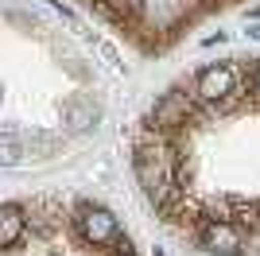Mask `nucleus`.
<instances>
[{
	"label": "nucleus",
	"instance_id": "1",
	"mask_svg": "<svg viewBox=\"0 0 260 256\" xmlns=\"http://www.w3.org/2000/svg\"><path fill=\"white\" fill-rule=\"evenodd\" d=\"M233 93H237V70H233V66H221V62L206 66L194 82V97L202 105H221V101H229Z\"/></svg>",
	"mask_w": 260,
	"mask_h": 256
},
{
	"label": "nucleus",
	"instance_id": "2",
	"mask_svg": "<svg viewBox=\"0 0 260 256\" xmlns=\"http://www.w3.org/2000/svg\"><path fill=\"white\" fill-rule=\"evenodd\" d=\"M194 101H198V97L183 93V89L167 93L163 101H155V109H152V128H159V132H175V128L190 124V120H194Z\"/></svg>",
	"mask_w": 260,
	"mask_h": 256
},
{
	"label": "nucleus",
	"instance_id": "3",
	"mask_svg": "<svg viewBox=\"0 0 260 256\" xmlns=\"http://www.w3.org/2000/svg\"><path fill=\"white\" fill-rule=\"evenodd\" d=\"M78 229H82V237H86L89 245H117L120 241V225L117 217L109 210H101V206H89V210H82V217H78Z\"/></svg>",
	"mask_w": 260,
	"mask_h": 256
},
{
	"label": "nucleus",
	"instance_id": "4",
	"mask_svg": "<svg viewBox=\"0 0 260 256\" xmlns=\"http://www.w3.org/2000/svg\"><path fill=\"white\" fill-rule=\"evenodd\" d=\"M202 248L214 252V256H237L241 252V229L233 221L210 217V221L202 225Z\"/></svg>",
	"mask_w": 260,
	"mask_h": 256
},
{
	"label": "nucleus",
	"instance_id": "5",
	"mask_svg": "<svg viewBox=\"0 0 260 256\" xmlns=\"http://www.w3.org/2000/svg\"><path fill=\"white\" fill-rule=\"evenodd\" d=\"M62 120L70 128H89L93 120H98V105L89 101V97H70L62 105Z\"/></svg>",
	"mask_w": 260,
	"mask_h": 256
},
{
	"label": "nucleus",
	"instance_id": "6",
	"mask_svg": "<svg viewBox=\"0 0 260 256\" xmlns=\"http://www.w3.org/2000/svg\"><path fill=\"white\" fill-rule=\"evenodd\" d=\"M23 237V213L20 206H0V248H12Z\"/></svg>",
	"mask_w": 260,
	"mask_h": 256
},
{
	"label": "nucleus",
	"instance_id": "7",
	"mask_svg": "<svg viewBox=\"0 0 260 256\" xmlns=\"http://www.w3.org/2000/svg\"><path fill=\"white\" fill-rule=\"evenodd\" d=\"M20 155H23V144H20V136L4 132V136H0V163H4V167H12V163H20Z\"/></svg>",
	"mask_w": 260,
	"mask_h": 256
},
{
	"label": "nucleus",
	"instance_id": "8",
	"mask_svg": "<svg viewBox=\"0 0 260 256\" xmlns=\"http://www.w3.org/2000/svg\"><path fill=\"white\" fill-rule=\"evenodd\" d=\"M249 35H252V39L260 43V23H252V27H249Z\"/></svg>",
	"mask_w": 260,
	"mask_h": 256
},
{
	"label": "nucleus",
	"instance_id": "9",
	"mask_svg": "<svg viewBox=\"0 0 260 256\" xmlns=\"http://www.w3.org/2000/svg\"><path fill=\"white\" fill-rule=\"evenodd\" d=\"M252 85L260 89V62H256V70H252Z\"/></svg>",
	"mask_w": 260,
	"mask_h": 256
},
{
	"label": "nucleus",
	"instance_id": "10",
	"mask_svg": "<svg viewBox=\"0 0 260 256\" xmlns=\"http://www.w3.org/2000/svg\"><path fill=\"white\" fill-rule=\"evenodd\" d=\"M113 256H132V252H128V245H120V248H117Z\"/></svg>",
	"mask_w": 260,
	"mask_h": 256
}]
</instances>
